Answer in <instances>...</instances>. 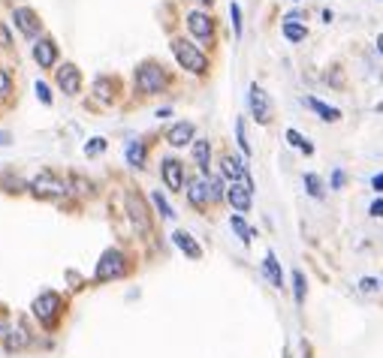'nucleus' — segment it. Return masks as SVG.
I'll return each mask as SVG.
<instances>
[{
    "label": "nucleus",
    "instance_id": "obj_28",
    "mask_svg": "<svg viewBox=\"0 0 383 358\" xmlns=\"http://www.w3.org/2000/svg\"><path fill=\"white\" fill-rule=\"evenodd\" d=\"M13 337H6V350L13 352V350H22V346H27V334L18 328V332H9Z\"/></svg>",
    "mask_w": 383,
    "mask_h": 358
},
{
    "label": "nucleus",
    "instance_id": "obj_23",
    "mask_svg": "<svg viewBox=\"0 0 383 358\" xmlns=\"http://www.w3.org/2000/svg\"><path fill=\"white\" fill-rule=\"evenodd\" d=\"M305 187H308V196H311V199H323V196H326L323 181L317 178L314 172H308V175H305Z\"/></svg>",
    "mask_w": 383,
    "mask_h": 358
},
{
    "label": "nucleus",
    "instance_id": "obj_26",
    "mask_svg": "<svg viewBox=\"0 0 383 358\" xmlns=\"http://www.w3.org/2000/svg\"><path fill=\"white\" fill-rule=\"evenodd\" d=\"M284 36H287L290 42H302L305 36H308V31L299 22H284Z\"/></svg>",
    "mask_w": 383,
    "mask_h": 358
},
{
    "label": "nucleus",
    "instance_id": "obj_15",
    "mask_svg": "<svg viewBox=\"0 0 383 358\" xmlns=\"http://www.w3.org/2000/svg\"><path fill=\"white\" fill-rule=\"evenodd\" d=\"M33 58L40 67H54V60H58V45L52 40H40L33 45Z\"/></svg>",
    "mask_w": 383,
    "mask_h": 358
},
{
    "label": "nucleus",
    "instance_id": "obj_20",
    "mask_svg": "<svg viewBox=\"0 0 383 358\" xmlns=\"http://www.w3.org/2000/svg\"><path fill=\"white\" fill-rule=\"evenodd\" d=\"M124 157H127V163H130V166H136V169H142V166H145V145H142L139 139H133L130 145H127Z\"/></svg>",
    "mask_w": 383,
    "mask_h": 358
},
{
    "label": "nucleus",
    "instance_id": "obj_17",
    "mask_svg": "<svg viewBox=\"0 0 383 358\" xmlns=\"http://www.w3.org/2000/svg\"><path fill=\"white\" fill-rule=\"evenodd\" d=\"M263 271H266V277L272 280V286H275V289L284 286V274H281V265L275 259V253H266V259H263Z\"/></svg>",
    "mask_w": 383,
    "mask_h": 358
},
{
    "label": "nucleus",
    "instance_id": "obj_32",
    "mask_svg": "<svg viewBox=\"0 0 383 358\" xmlns=\"http://www.w3.org/2000/svg\"><path fill=\"white\" fill-rule=\"evenodd\" d=\"M103 151H106V139H100V136H97V139H91V145H85L88 157H97V154H103Z\"/></svg>",
    "mask_w": 383,
    "mask_h": 358
},
{
    "label": "nucleus",
    "instance_id": "obj_9",
    "mask_svg": "<svg viewBox=\"0 0 383 358\" xmlns=\"http://www.w3.org/2000/svg\"><path fill=\"white\" fill-rule=\"evenodd\" d=\"M187 27H190V33H194L196 40H203V42H208V40H212V33H214V22L205 13H190L187 15Z\"/></svg>",
    "mask_w": 383,
    "mask_h": 358
},
{
    "label": "nucleus",
    "instance_id": "obj_6",
    "mask_svg": "<svg viewBox=\"0 0 383 358\" xmlns=\"http://www.w3.org/2000/svg\"><path fill=\"white\" fill-rule=\"evenodd\" d=\"M127 211H130V220L136 223L142 235L151 232V217H148V208H145V199L139 193H127Z\"/></svg>",
    "mask_w": 383,
    "mask_h": 358
},
{
    "label": "nucleus",
    "instance_id": "obj_5",
    "mask_svg": "<svg viewBox=\"0 0 383 358\" xmlns=\"http://www.w3.org/2000/svg\"><path fill=\"white\" fill-rule=\"evenodd\" d=\"M31 190H33V196H40V199H61V196H67V184L63 181H58L54 175H40V178H33V184H31Z\"/></svg>",
    "mask_w": 383,
    "mask_h": 358
},
{
    "label": "nucleus",
    "instance_id": "obj_10",
    "mask_svg": "<svg viewBox=\"0 0 383 358\" xmlns=\"http://www.w3.org/2000/svg\"><path fill=\"white\" fill-rule=\"evenodd\" d=\"M13 22H15V27H18V31H22L24 36H36V33H40V22H36L33 9H27V6L13 9Z\"/></svg>",
    "mask_w": 383,
    "mask_h": 358
},
{
    "label": "nucleus",
    "instance_id": "obj_25",
    "mask_svg": "<svg viewBox=\"0 0 383 358\" xmlns=\"http://www.w3.org/2000/svg\"><path fill=\"white\" fill-rule=\"evenodd\" d=\"M230 226H233V232H235V235H239V238H242V241H244V244H248V241H251V238H253V232H251V226H248V223H244V220H242L239 214H233V217H230Z\"/></svg>",
    "mask_w": 383,
    "mask_h": 358
},
{
    "label": "nucleus",
    "instance_id": "obj_40",
    "mask_svg": "<svg viewBox=\"0 0 383 358\" xmlns=\"http://www.w3.org/2000/svg\"><path fill=\"white\" fill-rule=\"evenodd\" d=\"M0 145H9V133H0Z\"/></svg>",
    "mask_w": 383,
    "mask_h": 358
},
{
    "label": "nucleus",
    "instance_id": "obj_12",
    "mask_svg": "<svg viewBox=\"0 0 383 358\" xmlns=\"http://www.w3.org/2000/svg\"><path fill=\"white\" fill-rule=\"evenodd\" d=\"M194 124L190 121H178V124H172V130L166 133V139H169V145L172 148H185L187 142H194Z\"/></svg>",
    "mask_w": 383,
    "mask_h": 358
},
{
    "label": "nucleus",
    "instance_id": "obj_14",
    "mask_svg": "<svg viewBox=\"0 0 383 358\" xmlns=\"http://www.w3.org/2000/svg\"><path fill=\"white\" fill-rule=\"evenodd\" d=\"M305 106L311 108V112L320 117V121H326V124H335V121H341V112L335 106H329V103H323V99H314V97H308L305 99Z\"/></svg>",
    "mask_w": 383,
    "mask_h": 358
},
{
    "label": "nucleus",
    "instance_id": "obj_27",
    "mask_svg": "<svg viewBox=\"0 0 383 358\" xmlns=\"http://www.w3.org/2000/svg\"><path fill=\"white\" fill-rule=\"evenodd\" d=\"M293 289H296V301H299V304H302V301H305V292H308V280H305V274L302 271H293Z\"/></svg>",
    "mask_w": 383,
    "mask_h": 358
},
{
    "label": "nucleus",
    "instance_id": "obj_43",
    "mask_svg": "<svg viewBox=\"0 0 383 358\" xmlns=\"http://www.w3.org/2000/svg\"><path fill=\"white\" fill-rule=\"evenodd\" d=\"M199 3H212V0H199Z\"/></svg>",
    "mask_w": 383,
    "mask_h": 358
},
{
    "label": "nucleus",
    "instance_id": "obj_42",
    "mask_svg": "<svg viewBox=\"0 0 383 358\" xmlns=\"http://www.w3.org/2000/svg\"><path fill=\"white\" fill-rule=\"evenodd\" d=\"M377 51H380V54H383V33H380V36H377Z\"/></svg>",
    "mask_w": 383,
    "mask_h": 358
},
{
    "label": "nucleus",
    "instance_id": "obj_21",
    "mask_svg": "<svg viewBox=\"0 0 383 358\" xmlns=\"http://www.w3.org/2000/svg\"><path fill=\"white\" fill-rule=\"evenodd\" d=\"M194 160H196L199 169L208 172V160H212V145H208L205 139H199V142L194 145Z\"/></svg>",
    "mask_w": 383,
    "mask_h": 358
},
{
    "label": "nucleus",
    "instance_id": "obj_16",
    "mask_svg": "<svg viewBox=\"0 0 383 358\" xmlns=\"http://www.w3.org/2000/svg\"><path fill=\"white\" fill-rule=\"evenodd\" d=\"M172 241H175L178 250L185 253V256H190V259H199V256H203V247H199V244L194 241V238H190V235L185 232V229H178V232L172 235Z\"/></svg>",
    "mask_w": 383,
    "mask_h": 358
},
{
    "label": "nucleus",
    "instance_id": "obj_37",
    "mask_svg": "<svg viewBox=\"0 0 383 358\" xmlns=\"http://www.w3.org/2000/svg\"><path fill=\"white\" fill-rule=\"evenodd\" d=\"M368 214H371V217H383V199H377V202H371Z\"/></svg>",
    "mask_w": 383,
    "mask_h": 358
},
{
    "label": "nucleus",
    "instance_id": "obj_30",
    "mask_svg": "<svg viewBox=\"0 0 383 358\" xmlns=\"http://www.w3.org/2000/svg\"><path fill=\"white\" fill-rule=\"evenodd\" d=\"M230 15H233V31H235V40H242V6H239V3H230Z\"/></svg>",
    "mask_w": 383,
    "mask_h": 358
},
{
    "label": "nucleus",
    "instance_id": "obj_18",
    "mask_svg": "<svg viewBox=\"0 0 383 358\" xmlns=\"http://www.w3.org/2000/svg\"><path fill=\"white\" fill-rule=\"evenodd\" d=\"M221 172L226 178H233V181H244L248 175H244V166H242V160L239 157H230V154H226V157L221 160Z\"/></svg>",
    "mask_w": 383,
    "mask_h": 358
},
{
    "label": "nucleus",
    "instance_id": "obj_8",
    "mask_svg": "<svg viewBox=\"0 0 383 358\" xmlns=\"http://www.w3.org/2000/svg\"><path fill=\"white\" fill-rule=\"evenodd\" d=\"M251 181L244 178V181H233V187L226 190V199H230V205L239 211V214H244V211L251 208Z\"/></svg>",
    "mask_w": 383,
    "mask_h": 358
},
{
    "label": "nucleus",
    "instance_id": "obj_39",
    "mask_svg": "<svg viewBox=\"0 0 383 358\" xmlns=\"http://www.w3.org/2000/svg\"><path fill=\"white\" fill-rule=\"evenodd\" d=\"M6 90H9V76L0 70V94H6Z\"/></svg>",
    "mask_w": 383,
    "mask_h": 358
},
{
    "label": "nucleus",
    "instance_id": "obj_35",
    "mask_svg": "<svg viewBox=\"0 0 383 358\" xmlns=\"http://www.w3.org/2000/svg\"><path fill=\"white\" fill-rule=\"evenodd\" d=\"M36 97H40L45 106H52V94H49V88H45L42 81H36Z\"/></svg>",
    "mask_w": 383,
    "mask_h": 358
},
{
    "label": "nucleus",
    "instance_id": "obj_3",
    "mask_svg": "<svg viewBox=\"0 0 383 358\" xmlns=\"http://www.w3.org/2000/svg\"><path fill=\"white\" fill-rule=\"evenodd\" d=\"M127 271V259L121 250H106L97 262V280H118Z\"/></svg>",
    "mask_w": 383,
    "mask_h": 358
},
{
    "label": "nucleus",
    "instance_id": "obj_1",
    "mask_svg": "<svg viewBox=\"0 0 383 358\" xmlns=\"http://www.w3.org/2000/svg\"><path fill=\"white\" fill-rule=\"evenodd\" d=\"M172 54H175V60H178L187 72H196V76H203V72L208 70V58L196 49L194 42H187V40H172Z\"/></svg>",
    "mask_w": 383,
    "mask_h": 358
},
{
    "label": "nucleus",
    "instance_id": "obj_4",
    "mask_svg": "<svg viewBox=\"0 0 383 358\" xmlns=\"http://www.w3.org/2000/svg\"><path fill=\"white\" fill-rule=\"evenodd\" d=\"M58 314H61V295L58 292H42V295L33 301V316L40 319L42 325H54Z\"/></svg>",
    "mask_w": 383,
    "mask_h": 358
},
{
    "label": "nucleus",
    "instance_id": "obj_29",
    "mask_svg": "<svg viewBox=\"0 0 383 358\" xmlns=\"http://www.w3.org/2000/svg\"><path fill=\"white\" fill-rule=\"evenodd\" d=\"M235 139H239V148L244 151V157H251V145H248V136H244V121H235Z\"/></svg>",
    "mask_w": 383,
    "mask_h": 358
},
{
    "label": "nucleus",
    "instance_id": "obj_11",
    "mask_svg": "<svg viewBox=\"0 0 383 358\" xmlns=\"http://www.w3.org/2000/svg\"><path fill=\"white\" fill-rule=\"evenodd\" d=\"M58 85L63 94H79V88H81V76H79V70L72 67V63H63V67L58 70Z\"/></svg>",
    "mask_w": 383,
    "mask_h": 358
},
{
    "label": "nucleus",
    "instance_id": "obj_19",
    "mask_svg": "<svg viewBox=\"0 0 383 358\" xmlns=\"http://www.w3.org/2000/svg\"><path fill=\"white\" fill-rule=\"evenodd\" d=\"M187 199H190V205H196V208H203L208 199V181H194L190 184V190H187Z\"/></svg>",
    "mask_w": 383,
    "mask_h": 358
},
{
    "label": "nucleus",
    "instance_id": "obj_41",
    "mask_svg": "<svg viewBox=\"0 0 383 358\" xmlns=\"http://www.w3.org/2000/svg\"><path fill=\"white\" fill-rule=\"evenodd\" d=\"M3 334H9V328H6V323H0V337Z\"/></svg>",
    "mask_w": 383,
    "mask_h": 358
},
{
    "label": "nucleus",
    "instance_id": "obj_34",
    "mask_svg": "<svg viewBox=\"0 0 383 358\" xmlns=\"http://www.w3.org/2000/svg\"><path fill=\"white\" fill-rule=\"evenodd\" d=\"M359 289H362V292H375V289H380V283H377L375 277H362V280H359Z\"/></svg>",
    "mask_w": 383,
    "mask_h": 358
},
{
    "label": "nucleus",
    "instance_id": "obj_38",
    "mask_svg": "<svg viewBox=\"0 0 383 358\" xmlns=\"http://www.w3.org/2000/svg\"><path fill=\"white\" fill-rule=\"evenodd\" d=\"M371 190H375V193H383V172L371 178Z\"/></svg>",
    "mask_w": 383,
    "mask_h": 358
},
{
    "label": "nucleus",
    "instance_id": "obj_33",
    "mask_svg": "<svg viewBox=\"0 0 383 358\" xmlns=\"http://www.w3.org/2000/svg\"><path fill=\"white\" fill-rule=\"evenodd\" d=\"M94 94H97V99H103V103H106L109 97H112V94H109V81H106V79H97V85H94Z\"/></svg>",
    "mask_w": 383,
    "mask_h": 358
},
{
    "label": "nucleus",
    "instance_id": "obj_36",
    "mask_svg": "<svg viewBox=\"0 0 383 358\" xmlns=\"http://www.w3.org/2000/svg\"><path fill=\"white\" fill-rule=\"evenodd\" d=\"M344 181H347V178H344V172H341V169H335V172H332V190H341V187H344Z\"/></svg>",
    "mask_w": 383,
    "mask_h": 358
},
{
    "label": "nucleus",
    "instance_id": "obj_2",
    "mask_svg": "<svg viewBox=\"0 0 383 358\" xmlns=\"http://www.w3.org/2000/svg\"><path fill=\"white\" fill-rule=\"evenodd\" d=\"M136 88L142 90V94H160L163 88H166V72L157 63H142L139 70H136Z\"/></svg>",
    "mask_w": 383,
    "mask_h": 358
},
{
    "label": "nucleus",
    "instance_id": "obj_7",
    "mask_svg": "<svg viewBox=\"0 0 383 358\" xmlns=\"http://www.w3.org/2000/svg\"><path fill=\"white\" fill-rule=\"evenodd\" d=\"M248 103H251V115L257 117V124H269L272 121V106H269V97L260 85H251L248 90Z\"/></svg>",
    "mask_w": 383,
    "mask_h": 358
},
{
    "label": "nucleus",
    "instance_id": "obj_13",
    "mask_svg": "<svg viewBox=\"0 0 383 358\" xmlns=\"http://www.w3.org/2000/svg\"><path fill=\"white\" fill-rule=\"evenodd\" d=\"M163 184H166L169 190H181L185 187V169H181L178 160H163Z\"/></svg>",
    "mask_w": 383,
    "mask_h": 358
},
{
    "label": "nucleus",
    "instance_id": "obj_22",
    "mask_svg": "<svg viewBox=\"0 0 383 358\" xmlns=\"http://www.w3.org/2000/svg\"><path fill=\"white\" fill-rule=\"evenodd\" d=\"M287 142L293 145V148H299V151H302L305 157H311V154H314V145L308 142L302 133H296V130H287Z\"/></svg>",
    "mask_w": 383,
    "mask_h": 358
},
{
    "label": "nucleus",
    "instance_id": "obj_31",
    "mask_svg": "<svg viewBox=\"0 0 383 358\" xmlns=\"http://www.w3.org/2000/svg\"><path fill=\"white\" fill-rule=\"evenodd\" d=\"M208 196H212V202H217L224 196V181L221 178H208Z\"/></svg>",
    "mask_w": 383,
    "mask_h": 358
},
{
    "label": "nucleus",
    "instance_id": "obj_24",
    "mask_svg": "<svg viewBox=\"0 0 383 358\" xmlns=\"http://www.w3.org/2000/svg\"><path fill=\"white\" fill-rule=\"evenodd\" d=\"M151 202H154V208L160 211V217H166V220L175 217V211H172V205L166 202V196H163L160 190H154V193H151Z\"/></svg>",
    "mask_w": 383,
    "mask_h": 358
}]
</instances>
